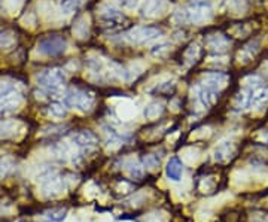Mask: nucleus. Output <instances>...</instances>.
Returning <instances> with one entry per match:
<instances>
[{
  "instance_id": "8",
  "label": "nucleus",
  "mask_w": 268,
  "mask_h": 222,
  "mask_svg": "<svg viewBox=\"0 0 268 222\" xmlns=\"http://www.w3.org/2000/svg\"><path fill=\"white\" fill-rule=\"evenodd\" d=\"M100 18H102L105 25H108L111 28L121 27V25H124L122 22L125 21L124 14L118 8L111 6V5H105V6L100 8Z\"/></svg>"
},
{
  "instance_id": "29",
  "label": "nucleus",
  "mask_w": 268,
  "mask_h": 222,
  "mask_svg": "<svg viewBox=\"0 0 268 222\" xmlns=\"http://www.w3.org/2000/svg\"><path fill=\"white\" fill-rule=\"evenodd\" d=\"M228 8L234 14H245L247 9L246 0H228Z\"/></svg>"
},
{
  "instance_id": "24",
  "label": "nucleus",
  "mask_w": 268,
  "mask_h": 222,
  "mask_svg": "<svg viewBox=\"0 0 268 222\" xmlns=\"http://www.w3.org/2000/svg\"><path fill=\"white\" fill-rule=\"evenodd\" d=\"M85 0H64L61 3V14L63 15H70L73 12H76L82 5H84Z\"/></svg>"
},
{
  "instance_id": "25",
  "label": "nucleus",
  "mask_w": 268,
  "mask_h": 222,
  "mask_svg": "<svg viewBox=\"0 0 268 222\" xmlns=\"http://www.w3.org/2000/svg\"><path fill=\"white\" fill-rule=\"evenodd\" d=\"M118 113H119V116H121L122 119H130L131 116L136 115V106H134L131 102L124 100V102L119 105V108H118Z\"/></svg>"
},
{
  "instance_id": "30",
  "label": "nucleus",
  "mask_w": 268,
  "mask_h": 222,
  "mask_svg": "<svg viewBox=\"0 0 268 222\" xmlns=\"http://www.w3.org/2000/svg\"><path fill=\"white\" fill-rule=\"evenodd\" d=\"M162 113V106L158 103H151L145 108V116L148 119H156Z\"/></svg>"
},
{
  "instance_id": "23",
  "label": "nucleus",
  "mask_w": 268,
  "mask_h": 222,
  "mask_svg": "<svg viewBox=\"0 0 268 222\" xmlns=\"http://www.w3.org/2000/svg\"><path fill=\"white\" fill-rule=\"evenodd\" d=\"M39 14L42 15L44 20L49 21L55 15V8H54V5L49 0H42L41 5H39Z\"/></svg>"
},
{
  "instance_id": "11",
  "label": "nucleus",
  "mask_w": 268,
  "mask_h": 222,
  "mask_svg": "<svg viewBox=\"0 0 268 222\" xmlns=\"http://www.w3.org/2000/svg\"><path fill=\"white\" fill-rule=\"evenodd\" d=\"M24 103V99L20 92H14L5 99L0 100V113L2 115H9V113H14L17 112Z\"/></svg>"
},
{
  "instance_id": "13",
  "label": "nucleus",
  "mask_w": 268,
  "mask_h": 222,
  "mask_svg": "<svg viewBox=\"0 0 268 222\" xmlns=\"http://www.w3.org/2000/svg\"><path fill=\"white\" fill-rule=\"evenodd\" d=\"M228 82V76L223 75V73H219V72H215V73H209L203 78V85L212 88L213 91H219L222 89Z\"/></svg>"
},
{
  "instance_id": "9",
  "label": "nucleus",
  "mask_w": 268,
  "mask_h": 222,
  "mask_svg": "<svg viewBox=\"0 0 268 222\" xmlns=\"http://www.w3.org/2000/svg\"><path fill=\"white\" fill-rule=\"evenodd\" d=\"M192 97H194V102L197 103V106H200L203 109H209L216 102L218 92L201 84L192 89Z\"/></svg>"
},
{
  "instance_id": "26",
  "label": "nucleus",
  "mask_w": 268,
  "mask_h": 222,
  "mask_svg": "<svg viewBox=\"0 0 268 222\" xmlns=\"http://www.w3.org/2000/svg\"><path fill=\"white\" fill-rule=\"evenodd\" d=\"M48 113L55 119H63L67 115V108L63 103H51L48 106Z\"/></svg>"
},
{
  "instance_id": "10",
  "label": "nucleus",
  "mask_w": 268,
  "mask_h": 222,
  "mask_svg": "<svg viewBox=\"0 0 268 222\" xmlns=\"http://www.w3.org/2000/svg\"><path fill=\"white\" fill-rule=\"evenodd\" d=\"M167 9V0H145L140 8V15L145 18L161 17Z\"/></svg>"
},
{
  "instance_id": "6",
  "label": "nucleus",
  "mask_w": 268,
  "mask_h": 222,
  "mask_svg": "<svg viewBox=\"0 0 268 222\" xmlns=\"http://www.w3.org/2000/svg\"><path fill=\"white\" fill-rule=\"evenodd\" d=\"M212 11H213L212 0H194L186 9L189 21L195 22V24L209 21L213 14Z\"/></svg>"
},
{
  "instance_id": "22",
  "label": "nucleus",
  "mask_w": 268,
  "mask_h": 222,
  "mask_svg": "<svg viewBox=\"0 0 268 222\" xmlns=\"http://www.w3.org/2000/svg\"><path fill=\"white\" fill-rule=\"evenodd\" d=\"M46 219L51 222H63L67 216L66 207H55V209H49L45 212Z\"/></svg>"
},
{
  "instance_id": "31",
  "label": "nucleus",
  "mask_w": 268,
  "mask_h": 222,
  "mask_svg": "<svg viewBox=\"0 0 268 222\" xmlns=\"http://www.w3.org/2000/svg\"><path fill=\"white\" fill-rule=\"evenodd\" d=\"M14 92H18V87L17 84L14 82H0V100L14 94Z\"/></svg>"
},
{
  "instance_id": "4",
  "label": "nucleus",
  "mask_w": 268,
  "mask_h": 222,
  "mask_svg": "<svg viewBox=\"0 0 268 222\" xmlns=\"http://www.w3.org/2000/svg\"><path fill=\"white\" fill-rule=\"evenodd\" d=\"M67 49L66 39L61 36H46L38 42V52L42 54L45 57H57L64 54Z\"/></svg>"
},
{
  "instance_id": "1",
  "label": "nucleus",
  "mask_w": 268,
  "mask_h": 222,
  "mask_svg": "<svg viewBox=\"0 0 268 222\" xmlns=\"http://www.w3.org/2000/svg\"><path fill=\"white\" fill-rule=\"evenodd\" d=\"M66 81V73L61 69H48L38 76L39 87L42 88L44 94L51 97H57L61 94V89L64 87Z\"/></svg>"
},
{
  "instance_id": "12",
  "label": "nucleus",
  "mask_w": 268,
  "mask_h": 222,
  "mask_svg": "<svg viewBox=\"0 0 268 222\" xmlns=\"http://www.w3.org/2000/svg\"><path fill=\"white\" fill-rule=\"evenodd\" d=\"M22 132V124L17 119H2L0 121V139H14Z\"/></svg>"
},
{
  "instance_id": "35",
  "label": "nucleus",
  "mask_w": 268,
  "mask_h": 222,
  "mask_svg": "<svg viewBox=\"0 0 268 222\" xmlns=\"http://www.w3.org/2000/svg\"><path fill=\"white\" fill-rule=\"evenodd\" d=\"M173 21L176 22V24H185V22L189 21L186 9H183V11L180 9L178 12H175V15H173Z\"/></svg>"
},
{
  "instance_id": "2",
  "label": "nucleus",
  "mask_w": 268,
  "mask_h": 222,
  "mask_svg": "<svg viewBox=\"0 0 268 222\" xmlns=\"http://www.w3.org/2000/svg\"><path fill=\"white\" fill-rule=\"evenodd\" d=\"M63 105L66 108H73L76 111L88 112L94 106V94L85 89H69L63 97Z\"/></svg>"
},
{
  "instance_id": "14",
  "label": "nucleus",
  "mask_w": 268,
  "mask_h": 222,
  "mask_svg": "<svg viewBox=\"0 0 268 222\" xmlns=\"http://www.w3.org/2000/svg\"><path fill=\"white\" fill-rule=\"evenodd\" d=\"M165 173H167L169 179L178 182L182 179V175H183V163L179 160L178 156L170 158L167 166H165Z\"/></svg>"
},
{
  "instance_id": "7",
  "label": "nucleus",
  "mask_w": 268,
  "mask_h": 222,
  "mask_svg": "<svg viewBox=\"0 0 268 222\" xmlns=\"http://www.w3.org/2000/svg\"><path fill=\"white\" fill-rule=\"evenodd\" d=\"M72 142L78 148V151H81L82 154L94 151L97 148V145H98V140H97L95 134L91 133L88 130H82V132H78V133L73 134L72 136Z\"/></svg>"
},
{
  "instance_id": "33",
  "label": "nucleus",
  "mask_w": 268,
  "mask_h": 222,
  "mask_svg": "<svg viewBox=\"0 0 268 222\" xmlns=\"http://www.w3.org/2000/svg\"><path fill=\"white\" fill-rule=\"evenodd\" d=\"M24 0H5V8L9 14H17L22 6Z\"/></svg>"
},
{
  "instance_id": "16",
  "label": "nucleus",
  "mask_w": 268,
  "mask_h": 222,
  "mask_svg": "<svg viewBox=\"0 0 268 222\" xmlns=\"http://www.w3.org/2000/svg\"><path fill=\"white\" fill-rule=\"evenodd\" d=\"M234 155V146L229 142H222L216 149H215V161L218 163H226Z\"/></svg>"
},
{
  "instance_id": "3",
  "label": "nucleus",
  "mask_w": 268,
  "mask_h": 222,
  "mask_svg": "<svg viewBox=\"0 0 268 222\" xmlns=\"http://www.w3.org/2000/svg\"><path fill=\"white\" fill-rule=\"evenodd\" d=\"M66 188V179L61 178L58 173H54L52 176H49L41 182V196L48 200H54V199L61 197L64 194Z\"/></svg>"
},
{
  "instance_id": "17",
  "label": "nucleus",
  "mask_w": 268,
  "mask_h": 222,
  "mask_svg": "<svg viewBox=\"0 0 268 222\" xmlns=\"http://www.w3.org/2000/svg\"><path fill=\"white\" fill-rule=\"evenodd\" d=\"M17 44V36L11 28H2L0 30V49L8 51L14 48Z\"/></svg>"
},
{
  "instance_id": "28",
  "label": "nucleus",
  "mask_w": 268,
  "mask_h": 222,
  "mask_svg": "<svg viewBox=\"0 0 268 222\" xmlns=\"http://www.w3.org/2000/svg\"><path fill=\"white\" fill-rule=\"evenodd\" d=\"M159 164H161V161H159V158L154 154H148V155L143 156V167L146 169V170H149V172H155L159 169Z\"/></svg>"
},
{
  "instance_id": "19",
  "label": "nucleus",
  "mask_w": 268,
  "mask_h": 222,
  "mask_svg": "<svg viewBox=\"0 0 268 222\" xmlns=\"http://www.w3.org/2000/svg\"><path fill=\"white\" fill-rule=\"evenodd\" d=\"M125 170H127V173H128V176L134 180H140V179L143 178V175H145V167H143V164H140L139 161H136V160H131V161H128L127 164H125Z\"/></svg>"
},
{
  "instance_id": "21",
  "label": "nucleus",
  "mask_w": 268,
  "mask_h": 222,
  "mask_svg": "<svg viewBox=\"0 0 268 222\" xmlns=\"http://www.w3.org/2000/svg\"><path fill=\"white\" fill-rule=\"evenodd\" d=\"M103 130H105V134H106V145H108V148L116 149V148H119V146L122 145V137L116 133L113 129H111V127H105Z\"/></svg>"
},
{
  "instance_id": "37",
  "label": "nucleus",
  "mask_w": 268,
  "mask_h": 222,
  "mask_svg": "<svg viewBox=\"0 0 268 222\" xmlns=\"http://www.w3.org/2000/svg\"><path fill=\"white\" fill-rule=\"evenodd\" d=\"M139 0H124V6L128 8V9H134L137 6Z\"/></svg>"
},
{
  "instance_id": "36",
  "label": "nucleus",
  "mask_w": 268,
  "mask_h": 222,
  "mask_svg": "<svg viewBox=\"0 0 268 222\" xmlns=\"http://www.w3.org/2000/svg\"><path fill=\"white\" fill-rule=\"evenodd\" d=\"M261 81H259V78H256V76H250V78H246L245 81H243V84H246V85H258Z\"/></svg>"
},
{
  "instance_id": "15",
  "label": "nucleus",
  "mask_w": 268,
  "mask_h": 222,
  "mask_svg": "<svg viewBox=\"0 0 268 222\" xmlns=\"http://www.w3.org/2000/svg\"><path fill=\"white\" fill-rule=\"evenodd\" d=\"M73 35L78 39H85L89 35V17L88 15H81L75 24H73Z\"/></svg>"
},
{
  "instance_id": "20",
  "label": "nucleus",
  "mask_w": 268,
  "mask_h": 222,
  "mask_svg": "<svg viewBox=\"0 0 268 222\" xmlns=\"http://www.w3.org/2000/svg\"><path fill=\"white\" fill-rule=\"evenodd\" d=\"M207 46L212 49V51H218V52H222L226 49L228 46V41L223 38L222 35H212L209 39H207Z\"/></svg>"
},
{
  "instance_id": "34",
  "label": "nucleus",
  "mask_w": 268,
  "mask_h": 222,
  "mask_svg": "<svg viewBox=\"0 0 268 222\" xmlns=\"http://www.w3.org/2000/svg\"><path fill=\"white\" fill-rule=\"evenodd\" d=\"M170 49V45L169 44H159L155 45L154 48H152V51H151V54L154 55V57H161V55H164L167 51Z\"/></svg>"
},
{
  "instance_id": "32",
  "label": "nucleus",
  "mask_w": 268,
  "mask_h": 222,
  "mask_svg": "<svg viewBox=\"0 0 268 222\" xmlns=\"http://www.w3.org/2000/svg\"><path fill=\"white\" fill-rule=\"evenodd\" d=\"M198 55H200V48H198L197 45H191V46L186 49V52H185V60H186L188 65H192V63L197 61Z\"/></svg>"
},
{
  "instance_id": "18",
  "label": "nucleus",
  "mask_w": 268,
  "mask_h": 222,
  "mask_svg": "<svg viewBox=\"0 0 268 222\" xmlns=\"http://www.w3.org/2000/svg\"><path fill=\"white\" fill-rule=\"evenodd\" d=\"M268 103V88H261L258 91H252L250 92V103L249 108H258V106H264Z\"/></svg>"
},
{
  "instance_id": "5",
  "label": "nucleus",
  "mask_w": 268,
  "mask_h": 222,
  "mask_svg": "<svg viewBox=\"0 0 268 222\" xmlns=\"http://www.w3.org/2000/svg\"><path fill=\"white\" fill-rule=\"evenodd\" d=\"M162 31L156 27H149V25H140V27H134L131 28L127 35L125 39L130 44L136 45H143L149 44L152 41H155L158 38H161Z\"/></svg>"
},
{
  "instance_id": "27",
  "label": "nucleus",
  "mask_w": 268,
  "mask_h": 222,
  "mask_svg": "<svg viewBox=\"0 0 268 222\" xmlns=\"http://www.w3.org/2000/svg\"><path fill=\"white\" fill-rule=\"evenodd\" d=\"M14 170V160L9 156L0 158V179L6 178Z\"/></svg>"
}]
</instances>
